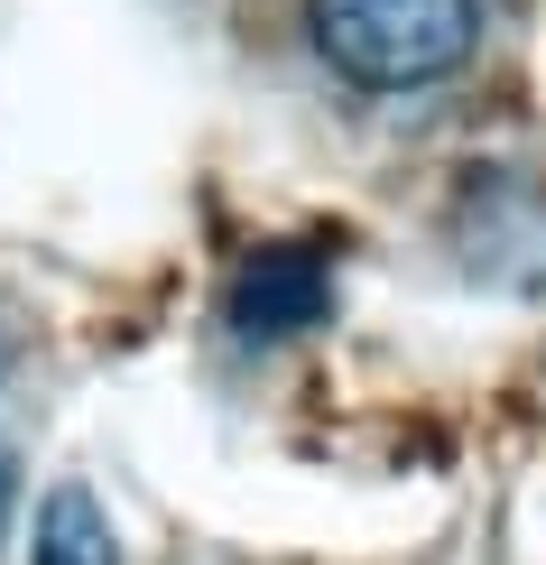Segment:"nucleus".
I'll return each mask as SVG.
<instances>
[{"mask_svg":"<svg viewBox=\"0 0 546 565\" xmlns=\"http://www.w3.org/2000/svg\"><path fill=\"white\" fill-rule=\"evenodd\" d=\"M315 56L362 93H426L482 46V0H306Z\"/></svg>","mask_w":546,"mask_h":565,"instance_id":"nucleus-1","label":"nucleus"},{"mask_svg":"<svg viewBox=\"0 0 546 565\" xmlns=\"http://www.w3.org/2000/svg\"><path fill=\"white\" fill-rule=\"evenodd\" d=\"M223 316H232V334H250V343H288V334L334 316V260H324L315 242L250 250L242 278H232V297H223Z\"/></svg>","mask_w":546,"mask_h":565,"instance_id":"nucleus-2","label":"nucleus"},{"mask_svg":"<svg viewBox=\"0 0 546 565\" xmlns=\"http://www.w3.org/2000/svg\"><path fill=\"white\" fill-rule=\"evenodd\" d=\"M10 501H19V455L0 445V529H10Z\"/></svg>","mask_w":546,"mask_h":565,"instance_id":"nucleus-4","label":"nucleus"},{"mask_svg":"<svg viewBox=\"0 0 546 565\" xmlns=\"http://www.w3.org/2000/svg\"><path fill=\"white\" fill-rule=\"evenodd\" d=\"M38 565H121V537H111L103 501H93L84 482L46 491V510H38Z\"/></svg>","mask_w":546,"mask_h":565,"instance_id":"nucleus-3","label":"nucleus"},{"mask_svg":"<svg viewBox=\"0 0 546 565\" xmlns=\"http://www.w3.org/2000/svg\"><path fill=\"white\" fill-rule=\"evenodd\" d=\"M0 381H10V362H0Z\"/></svg>","mask_w":546,"mask_h":565,"instance_id":"nucleus-5","label":"nucleus"}]
</instances>
